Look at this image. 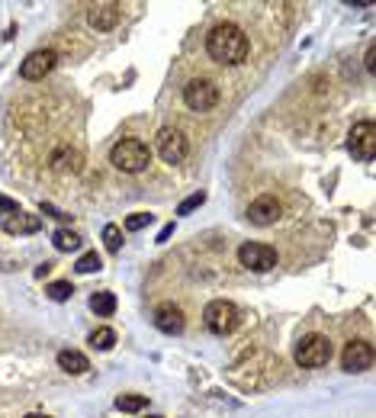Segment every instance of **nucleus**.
I'll use <instances>...</instances> for the list:
<instances>
[{"instance_id":"aec40b11","label":"nucleus","mask_w":376,"mask_h":418,"mask_svg":"<svg viewBox=\"0 0 376 418\" xmlns=\"http://www.w3.org/2000/svg\"><path fill=\"white\" fill-rule=\"evenodd\" d=\"M87 344H91L93 351H110L113 344H116V332H113V328H97Z\"/></svg>"},{"instance_id":"bb28decb","label":"nucleus","mask_w":376,"mask_h":418,"mask_svg":"<svg viewBox=\"0 0 376 418\" xmlns=\"http://www.w3.org/2000/svg\"><path fill=\"white\" fill-rule=\"evenodd\" d=\"M174 235V222L171 225H164V229H161V235H158V242H167V238Z\"/></svg>"},{"instance_id":"9d476101","label":"nucleus","mask_w":376,"mask_h":418,"mask_svg":"<svg viewBox=\"0 0 376 418\" xmlns=\"http://www.w3.org/2000/svg\"><path fill=\"white\" fill-rule=\"evenodd\" d=\"M55 62H58V55H55L52 49H35V52H29L26 62L20 64L23 81H42V77H45L52 68H55Z\"/></svg>"},{"instance_id":"6ab92c4d","label":"nucleus","mask_w":376,"mask_h":418,"mask_svg":"<svg viewBox=\"0 0 376 418\" xmlns=\"http://www.w3.org/2000/svg\"><path fill=\"white\" fill-rule=\"evenodd\" d=\"M52 242H55L58 251H77V248H81V235H77V232H71V229H58L55 235H52Z\"/></svg>"},{"instance_id":"412c9836","label":"nucleus","mask_w":376,"mask_h":418,"mask_svg":"<svg viewBox=\"0 0 376 418\" xmlns=\"http://www.w3.org/2000/svg\"><path fill=\"white\" fill-rule=\"evenodd\" d=\"M77 273H93V271H100V267H103V261H100V254L97 251H87V254H81V258H77Z\"/></svg>"},{"instance_id":"1a4fd4ad","label":"nucleus","mask_w":376,"mask_h":418,"mask_svg":"<svg viewBox=\"0 0 376 418\" xmlns=\"http://www.w3.org/2000/svg\"><path fill=\"white\" fill-rule=\"evenodd\" d=\"M158 154L167 161V164H181V161L190 154L187 135H183L181 129H174V125H164V129L158 132Z\"/></svg>"},{"instance_id":"cd10ccee","label":"nucleus","mask_w":376,"mask_h":418,"mask_svg":"<svg viewBox=\"0 0 376 418\" xmlns=\"http://www.w3.org/2000/svg\"><path fill=\"white\" fill-rule=\"evenodd\" d=\"M26 418H45V415H39V412H33V415H26Z\"/></svg>"},{"instance_id":"4be33fe9","label":"nucleus","mask_w":376,"mask_h":418,"mask_svg":"<svg viewBox=\"0 0 376 418\" xmlns=\"http://www.w3.org/2000/svg\"><path fill=\"white\" fill-rule=\"evenodd\" d=\"M49 300H55V303H64V300H71L74 296V286L68 283V280H58V283H49Z\"/></svg>"},{"instance_id":"39448f33","label":"nucleus","mask_w":376,"mask_h":418,"mask_svg":"<svg viewBox=\"0 0 376 418\" xmlns=\"http://www.w3.org/2000/svg\"><path fill=\"white\" fill-rule=\"evenodd\" d=\"M203 325L212 334H229L232 328L238 325V309L235 303L229 300H212L206 309H203Z\"/></svg>"},{"instance_id":"a878e982","label":"nucleus","mask_w":376,"mask_h":418,"mask_svg":"<svg viewBox=\"0 0 376 418\" xmlns=\"http://www.w3.org/2000/svg\"><path fill=\"white\" fill-rule=\"evenodd\" d=\"M373 68H376V49L370 45L367 49V71H373Z\"/></svg>"},{"instance_id":"20e7f679","label":"nucleus","mask_w":376,"mask_h":418,"mask_svg":"<svg viewBox=\"0 0 376 418\" xmlns=\"http://www.w3.org/2000/svg\"><path fill=\"white\" fill-rule=\"evenodd\" d=\"M328 361H331V341H328L325 334L312 332L296 344V363H300V367L315 370V367H325Z\"/></svg>"},{"instance_id":"f03ea898","label":"nucleus","mask_w":376,"mask_h":418,"mask_svg":"<svg viewBox=\"0 0 376 418\" xmlns=\"http://www.w3.org/2000/svg\"><path fill=\"white\" fill-rule=\"evenodd\" d=\"M110 161L123 174H142V171L152 164V148L142 139H119L110 152Z\"/></svg>"},{"instance_id":"4468645a","label":"nucleus","mask_w":376,"mask_h":418,"mask_svg":"<svg viewBox=\"0 0 376 418\" xmlns=\"http://www.w3.org/2000/svg\"><path fill=\"white\" fill-rule=\"evenodd\" d=\"M119 16H123V7H119V4H100V7H91L87 23H91L97 33H106V29H113L119 23Z\"/></svg>"},{"instance_id":"5701e85b","label":"nucleus","mask_w":376,"mask_h":418,"mask_svg":"<svg viewBox=\"0 0 376 418\" xmlns=\"http://www.w3.org/2000/svg\"><path fill=\"white\" fill-rule=\"evenodd\" d=\"M103 244H106L110 254H116V251L123 248V229H119V225H106L103 229Z\"/></svg>"},{"instance_id":"f8f14e48","label":"nucleus","mask_w":376,"mask_h":418,"mask_svg":"<svg viewBox=\"0 0 376 418\" xmlns=\"http://www.w3.org/2000/svg\"><path fill=\"white\" fill-rule=\"evenodd\" d=\"M280 213H283V206H280V200L277 196H270V193L258 196V200L248 206V219L254 225H273L280 219Z\"/></svg>"},{"instance_id":"2eb2a0df","label":"nucleus","mask_w":376,"mask_h":418,"mask_svg":"<svg viewBox=\"0 0 376 418\" xmlns=\"http://www.w3.org/2000/svg\"><path fill=\"white\" fill-rule=\"evenodd\" d=\"M58 367H62L64 373H71V376H81V373L91 370V361H87L81 351H62V354H58Z\"/></svg>"},{"instance_id":"6e6552de","label":"nucleus","mask_w":376,"mask_h":418,"mask_svg":"<svg viewBox=\"0 0 376 418\" xmlns=\"http://www.w3.org/2000/svg\"><path fill=\"white\" fill-rule=\"evenodd\" d=\"M238 261H241V267H248V271H273L277 267V251L270 248V244H261V242H244L241 248H238Z\"/></svg>"},{"instance_id":"9b49d317","label":"nucleus","mask_w":376,"mask_h":418,"mask_svg":"<svg viewBox=\"0 0 376 418\" xmlns=\"http://www.w3.org/2000/svg\"><path fill=\"white\" fill-rule=\"evenodd\" d=\"M373 344L370 341H351L348 348H344L341 354V367L348 370V373H363V370L373 367Z\"/></svg>"},{"instance_id":"f257e3e1","label":"nucleus","mask_w":376,"mask_h":418,"mask_svg":"<svg viewBox=\"0 0 376 418\" xmlns=\"http://www.w3.org/2000/svg\"><path fill=\"white\" fill-rule=\"evenodd\" d=\"M206 52H209V58L219 64H241L251 52V42L235 23H219V26L206 35Z\"/></svg>"},{"instance_id":"7ed1b4c3","label":"nucleus","mask_w":376,"mask_h":418,"mask_svg":"<svg viewBox=\"0 0 376 418\" xmlns=\"http://www.w3.org/2000/svg\"><path fill=\"white\" fill-rule=\"evenodd\" d=\"M0 229L10 232V235H33V232L42 229V219L23 213L20 203L7 200V196H0Z\"/></svg>"},{"instance_id":"393cba45","label":"nucleus","mask_w":376,"mask_h":418,"mask_svg":"<svg viewBox=\"0 0 376 418\" xmlns=\"http://www.w3.org/2000/svg\"><path fill=\"white\" fill-rule=\"evenodd\" d=\"M148 222H152V213H132V216L125 219V229H129V232H142Z\"/></svg>"},{"instance_id":"c85d7f7f","label":"nucleus","mask_w":376,"mask_h":418,"mask_svg":"<svg viewBox=\"0 0 376 418\" xmlns=\"http://www.w3.org/2000/svg\"><path fill=\"white\" fill-rule=\"evenodd\" d=\"M148 418H161V415H148Z\"/></svg>"},{"instance_id":"dca6fc26","label":"nucleus","mask_w":376,"mask_h":418,"mask_svg":"<svg viewBox=\"0 0 376 418\" xmlns=\"http://www.w3.org/2000/svg\"><path fill=\"white\" fill-rule=\"evenodd\" d=\"M52 164H55L58 171H71V174H74V171H81V154H77L74 148L62 145L55 154H52Z\"/></svg>"},{"instance_id":"0eeeda50","label":"nucleus","mask_w":376,"mask_h":418,"mask_svg":"<svg viewBox=\"0 0 376 418\" xmlns=\"http://www.w3.org/2000/svg\"><path fill=\"white\" fill-rule=\"evenodd\" d=\"M348 148L354 158L360 161H373L376 158V125L370 119L354 123V129L348 132Z\"/></svg>"},{"instance_id":"a211bd4d","label":"nucleus","mask_w":376,"mask_h":418,"mask_svg":"<svg viewBox=\"0 0 376 418\" xmlns=\"http://www.w3.org/2000/svg\"><path fill=\"white\" fill-rule=\"evenodd\" d=\"M145 405H148V396H139V392H125V396L116 399V409H119V412H129V415L142 412Z\"/></svg>"},{"instance_id":"f3484780","label":"nucleus","mask_w":376,"mask_h":418,"mask_svg":"<svg viewBox=\"0 0 376 418\" xmlns=\"http://www.w3.org/2000/svg\"><path fill=\"white\" fill-rule=\"evenodd\" d=\"M91 309L97 315H113V312H116V296H113L110 290L93 293V296H91Z\"/></svg>"},{"instance_id":"423d86ee","label":"nucleus","mask_w":376,"mask_h":418,"mask_svg":"<svg viewBox=\"0 0 376 418\" xmlns=\"http://www.w3.org/2000/svg\"><path fill=\"white\" fill-rule=\"evenodd\" d=\"M183 103L193 113H209L219 103V87L212 81H206V77H193V81L183 87Z\"/></svg>"},{"instance_id":"b1692460","label":"nucleus","mask_w":376,"mask_h":418,"mask_svg":"<svg viewBox=\"0 0 376 418\" xmlns=\"http://www.w3.org/2000/svg\"><path fill=\"white\" fill-rule=\"evenodd\" d=\"M203 203H206V193H203V190H196L193 196H187V200L177 206V216H190V213H193V209H200Z\"/></svg>"},{"instance_id":"ddd939ff","label":"nucleus","mask_w":376,"mask_h":418,"mask_svg":"<svg viewBox=\"0 0 376 418\" xmlns=\"http://www.w3.org/2000/svg\"><path fill=\"white\" fill-rule=\"evenodd\" d=\"M154 325H158V332L164 334H181L183 332V309L174 306V303H161L158 309H154Z\"/></svg>"}]
</instances>
